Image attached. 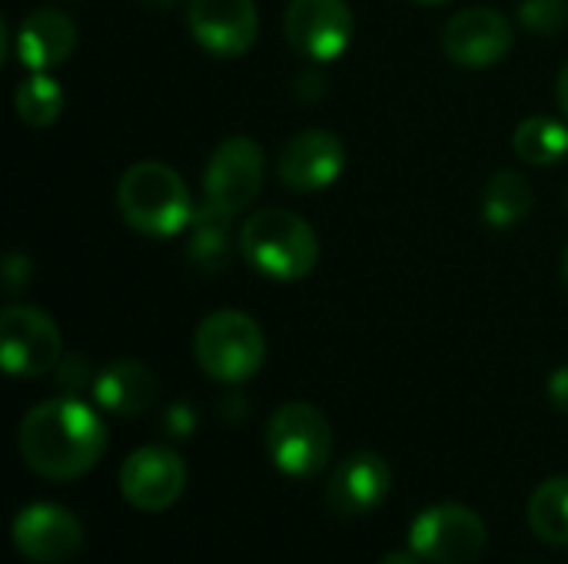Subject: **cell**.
Listing matches in <instances>:
<instances>
[{"label": "cell", "mask_w": 568, "mask_h": 564, "mask_svg": "<svg viewBox=\"0 0 568 564\" xmlns=\"http://www.w3.org/2000/svg\"><path fill=\"white\" fill-rule=\"evenodd\" d=\"M17 445L23 462L40 479L70 482L87 475L100 462L106 449V425L90 406L73 396L47 399L23 416Z\"/></svg>", "instance_id": "6da1fadb"}, {"label": "cell", "mask_w": 568, "mask_h": 564, "mask_svg": "<svg viewBox=\"0 0 568 564\" xmlns=\"http://www.w3.org/2000/svg\"><path fill=\"white\" fill-rule=\"evenodd\" d=\"M116 206L126 226L143 236H176L196 213L180 173L160 160H140L120 176Z\"/></svg>", "instance_id": "7a4b0ae2"}, {"label": "cell", "mask_w": 568, "mask_h": 564, "mask_svg": "<svg viewBox=\"0 0 568 564\" xmlns=\"http://www.w3.org/2000/svg\"><path fill=\"white\" fill-rule=\"evenodd\" d=\"M240 253L256 273L280 283H293V279H306L316 269L320 239L303 216L273 206L253 213L243 223Z\"/></svg>", "instance_id": "3957f363"}, {"label": "cell", "mask_w": 568, "mask_h": 564, "mask_svg": "<svg viewBox=\"0 0 568 564\" xmlns=\"http://www.w3.org/2000/svg\"><path fill=\"white\" fill-rule=\"evenodd\" d=\"M193 356L210 379L240 386L263 369L266 336L253 316L240 309H216L196 326Z\"/></svg>", "instance_id": "277c9868"}, {"label": "cell", "mask_w": 568, "mask_h": 564, "mask_svg": "<svg viewBox=\"0 0 568 564\" xmlns=\"http://www.w3.org/2000/svg\"><path fill=\"white\" fill-rule=\"evenodd\" d=\"M266 455L290 479H313L329 465L333 429L310 402H286L266 422Z\"/></svg>", "instance_id": "5b68a950"}, {"label": "cell", "mask_w": 568, "mask_h": 564, "mask_svg": "<svg viewBox=\"0 0 568 564\" xmlns=\"http://www.w3.org/2000/svg\"><path fill=\"white\" fill-rule=\"evenodd\" d=\"M409 548L429 564H476L486 552V522L466 505H433L413 522Z\"/></svg>", "instance_id": "8992f818"}, {"label": "cell", "mask_w": 568, "mask_h": 564, "mask_svg": "<svg viewBox=\"0 0 568 564\" xmlns=\"http://www.w3.org/2000/svg\"><path fill=\"white\" fill-rule=\"evenodd\" d=\"M63 339L57 322L37 306H7L0 312V359L17 379H37L60 366Z\"/></svg>", "instance_id": "52a82bcc"}, {"label": "cell", "mask_w": 568, "mask_h": 564, "mask_svg": "<svg viewBox=\"0 0 568 564\" xmlns=\"http://www.w3.org/2000/svg\"><path fill=\"white\" fill-rule=\"evenodd\" d=\"M263 186V150L250 136H226L203 170V196L223 213L246 209Z\"/></svg>", "instance_id": "ba28073f"}, {"label": "cell", "mask_w": 568, "mask_h": 564, "mask_svg": "<svg viewBox=\"0 0 568 564\" xmlns=\"http://www.w3.org/2000/svg\"><path fill=\"white\" fill-rule=\"evenodd\" d=\"M186 492V465L166 445L136 449L120 469V495L136 512H166Z\"/></svg>", "instance_id": "9c48e42d"}, {"label": "cell", "mask_w": 568, "mask_h": 564, "mask_svg": "<svg viewBox=\"0 0 568 564\" xmlns=\"http://www.w3.org/2000/svg\"><path fill=\"white\" fill-rule=\"evenodd\" d=\"M283 30L300 57L326 63L349 47L353 10L346 0H290Z\"/></svg>", "instance_id": "30bf717a"}, {"label": "cell", "mask_w": 568, "mask_h": 564, "mask_svg": "<svg viewBox=\"0 0 568 564\" xmlns=\"http://www.w3.org/2000/svg\"><path fill=\"white\" fill-rule=\"evenodd\" d=\"M13 545L33 564L73 562L83 548V525L60 505H27L13 519Z\"/></svg>", "instance_id": "8fae6325"}, {"label": "cell", "mask_w": 568, "mask_h": 564, "mask_svg": "<svg viewBox=\"0 0 568 564\" xmlns=\"http://www.w3.org/2000/svg\"><path fill=\"white\" fill-rule=\"evenodd\" d=\"M186 23L193 40L213 57H240L256 43L260 13L253 0H190Z\"/></svg>", "instance_id": "7c38bea8"}, {"label": "cell", "mask_w": 568, "mask_h": 564, "mask_svg": "<svg viewBox=\"0 0 568 564\" xmlns=\"http://www.w3.org/2000/svg\"><path fill=\"white\" fill-rule=\"evenodd\" d=\"M346 166V146L333 130L313 126L296 133L280 153V183L293 193H316L339 180Z\"/></svg>", "instance_id": "4fadbf2b"}, {"label": "cell", "mask_w": 568, "mask_h": 564, "mask_svg": "<svg viewBox=\"0 0 568 564\" xmlns=\"http://www.w3.org/2000/svg\"><path fill=\"white\" fill-rule=\"evenodd\" d=\"M393 489V472L376 452H353L326 482V509L336 519H359L376 512Z\"/></svg>", "instance_id": "5bb4252c"}, {"label": "cell", "mask_w": 568, "mask_h": 564, "mask_svg": "<svg viewBox=\"0 0 568 564\" xmlns=\"http://www.w3.org/2000/svg\"><path fill=\"white\" fill-rule=\"evenodd\" d=\"M443 50L459 66H493L513 50V27L493 7H466L446 23Z\"/></svg>", "instance_id": "9a60e30c"}, {"label": "cell", "mask_w": 568, "mask_h": 564, "mask_svg": "<svg viewBox=\"0 0 568 564\" xmlns=\"http://www.w3.org/2000/svg\"><path fill=\"white\" fill-rule=\"evenodd\" d=\"M77 47V23L53 7L27 13L17 27V57L27 70L47 73L60 66Z\"/></svg>", "instance_id": "2e32d148"}, {"label": "cell", "mask_w": 568, "mask_h": 564, "mask_svg": "<svg viewBox=\"0 0 568 564\" xmlns=\"http://www.w3.org/2000/svg\"><path fill=\"white\" fill-rule=\"evenodd\" d=\"M156 396H160L156 376L136 359H116L93 376V399L106 412L123 416V419H133L153 409Z\"/></svg>", "instance_id": "e0dca14e"}, {"label": "cell", "mask_w": 568, "mask_h": 564, "mask_svg": "<svg viewBox=\"0 0 568 564\" xmlns=\"http://www.w3.org/2000/svg\"><path fill=\"white\" fill-rule=\"evenodd\" d=\"M190 239H186V256L196 269L203 273H220L230 263V213H223L213 203H203L190 226H186Z\"/></svg>", "instance_id": "ac0fdd59"}, {"label": "cell", "mask_w": 568, "mask_h": 564, "mask_svg": "<svg viewBox=\"0 0 568 564\" xmlns=\"http://www.w3.org/2000/svg\"><path fill=\"white\" fill-rule=\"evenodd\" d=\"M532 186L519 170H499L483 189V219L496 229H513L532 213Z\"/></svg>", "instance_id": "d6986e66"}, {"label": "cell", "mask_w": 568, "mask_h": 564, "mask_svg": "<svg viewBox=\"0 0 568 564\" xmlns=\"http://www.w3.org/2000/svg\"><path fill=\"white\" fill-rule=\"evenodd\" d=\"M526 522L539 542L568 548V475H556L532 492Z\"/></svg>", "instance_id": "ffe728a7"}, {"label": "cell", "mask_w": 568, "mask_h": 564, "mask_svg": "<svg viewBox=\"0 0 568 564\" xmlns=\"http://www.w3.org/2000/svg\"><path fill=\"white\" fill-rule=\"evenodd\" d=\"M516 156L532 166H552L568 156V126L552 116H529L513 136Z\"/></svg>", "instance_id": "44dd1931"}, {"label": "cell", "mask_w": 568, "mask_h": 564, "mask_svg": "<svg viewBox=\"0 0 568 564\" xmlns=\"http://www.w3.org/2000/svg\"><path fill=\"white\" fill-rule=\"evenodd\" d=\"M13 106H17V116H20L27 126L43 130V126L57 123V116H60V110H63V90H60V83H57L53 76L33 73V76H27V80L17 86Z\"/></svg>", "instance_id": "7402d4cb"}, {"label": "cell", "mask_w": 568, "mask_h": 564, "mask_svg": "<svg viewBox=\"0 0 568 564\" xmlns=\"http://www.w3.org/2000/svg\"><path fill=\"white\" fill-rule=\"evenodd\" d=\"M519 20L529 33L556 37L568 27V0H523Z\"/></svg>", "instance_id": "603a6c76"}, {"label": "cell", "mask_w": 568, "mask_h": 564, "mask_svg": "<svg viewBox=\"0 0 568 564\" xmlns=\"http://www.w3.org/2000/svg\"><path fill=\"white\" fill-rule=\"evenodd\" d=\"M57 379L67 392H80L87 382H90V362L80 359V356H70L67 362L57 366Z\"/></svg>", "instance_id": "cb8c5ba5"}, {"label": "cell", "mask_w": 568, "mask_h": 564, "mask_svg": "<svg viewBox=\"0 0 568 564\" xmlns=\"http://www.w3.org/2000/svg\"><path fill=\"white\" fill-rule=\"evenodd\" d=\"M27 283H30V259L20 256V253H10L7 263H3V286H7V293L17 296Z\"/></svg>", "instance_id": "d4e9b609"}, {"label": "cell", "mask_w": 568, "mask_h": 564, "mask_svg": "<svg viewBox=\"0 0 568 564\" xmlns=\"http://www.w3.org/2000/svg\"><path fill=\"white\" fill-rule=\"evenodd\" d=\"M549 402H552V409H559V412L568 416V366H559L549 376Z\"/></svg>", "instance_id": "484cf974"}, {"label": "cell", "mask_w": 568, "mask_h": 564, "mask_svg": "<svg viewBox=\"0 0 568 564\" xmlns=\"http://www.w3.org/2000/svg\"><path fill=\"white\" fill-rule=\"evenodd\" d=\"M193 422H196V419H193V409L183 406V402L173 406V409L166 412V432H170V435H190V432H193Z\"/></svg>", "instance_id": "4316f807"}, {"label": "cell", "mask_w": 568, "mask_h": 564, "mask_svg": "<svg viewBox=\"0 0 568 564\" xmlns=\"http://www.w3.org/2000/svg\"><path fill=\"white\" fill-rule=\"evenodd\" d=\"M379 564H419V555L416 552H406V548H396V552L383 555Z\"/></svg>", "instance_id": "83f0119b"}, {"label": "cell", "mask_w": 568, "mask_h": 564, "mask_svg": "<svg viewBox=\"0 0 568 564\" xmlns=\"http://www.w3.org/2000/svg\"><path fill=\"white\" fill-rule=\"evenodd\" d=\"M556 96H559V106L568 113V60L566 66L559 70V80H556Z\"/></svg>", "instance_id": "f1b7e54d"}, {"label": "cell", "mask_w": 568, "mask_h": 564, "mask_svg": "<svg viewBox=\"0 0 568 564\" xmlns=\"http://www.w3.org/2000/svg\"><path fill=\"white\" fill-rule=\"evenodd\" d=\"M176 0H140V7H146V10H170Z\"/></svg>", "instance_id": "f546056e"}, {"label": "cell", "mask_w": 568, "mask_h": 564, "mask_svg": "<svg viewBox=\"0 0 568 564\" xmlns=\"http://www.w3.org/2000/svg\"><path fill=\"white\" fill-rule=\"evenodd\" d=\"M562 279H566V289H568V246H566V253H562Z\"/></svg>", "instance_id": "4dcf8cb0"}, {"label": "cell", "mask_w": 568, "mask_h": 564, "mask_svg": "<svg viewBox=\"0 0 568 564\" xmlns=\"http://www.w3.org/2000/svg\"><path fill=\"white\" fill-rule=\"evenodd\" d=\"M413 3H443V0H413Z\"/></svg>", "instance_id": "1f68e13d"}]
</instances>
